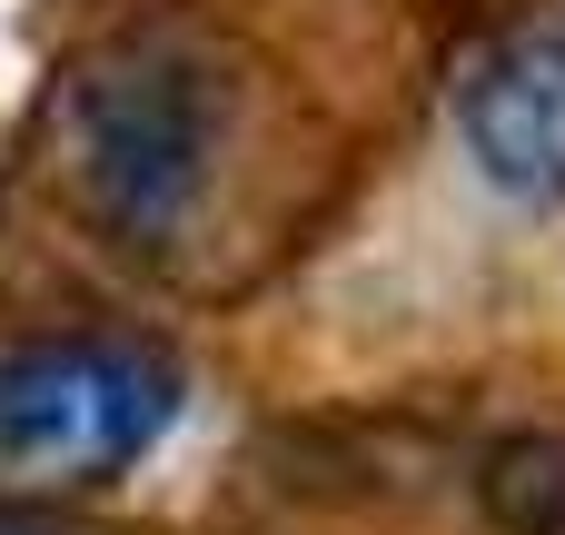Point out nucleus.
<instances>
[{"instance_id":"obj_1","label":"nucleus","mask_w":565,"mask_h":535,"mask_svg":"<svg viewBox=\"0 0 565 535\" xmlns=\"http://www.w3.org/2000/svg\"><path fill=\"white\" fill-rule=\"evenodd\" d=\"M218 79L179 50H119L60 89V169L99 228L169 238L218 159Z\"/></svg>"},{"instance_id":"obj_2","label":"nucleus","mask_w":565,"mask_h":535,"mask_svg":"<svg viewBox=\"0 0 565 535\" xmlns=\"http://www.w3.org/2000/svg\"><path fill=\"white\" fill-rule=\"evenodd\" d=\"M179 417V377L119 338H40L0 357V506L129 477Z\"/></svg>"},{"instance_id":"obj_3","label":"nucleus","mask_w":565,"mask_h":535,"mask_svg":"<svg viewBox=\"0 0 565 535\" xmlns=\"http://www.w3.org/2000/svg\"><path fill=\"white\" fill-rule=\"evenodd\" d=\"M457 119H467V149L497 189L565 199V0L477 50Z\"/></svg>"},{"instance_id":"obj_4","label":"nucleus","mask_w":565,"mask_h":535,"mask_svg":"<svg viewBox=\"0 0 565 535\" xmlns=\"http://www.w3.org/2000/svg\"><path fill=\"white\" fill-rule=\"evenodd\" d=\"M0 535H20V526H10V516H0Z\"/></svg>"}]
</instances>
